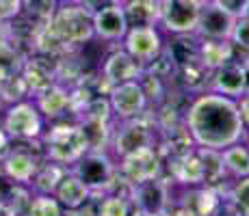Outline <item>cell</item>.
I'll return each mask as SVG.
<instances>
[{
    "label": "cell",
    "instance_id": "45",
    "mask_svg": "<svg viewBox=\"0 0 249 216\" xmlns=\"http://www.w3.org/2000/svg\"><path fill=\"white\" fill-rule=\"evenodd\" d=\"M0 106H4V102H2V93H0Z\"/></svg>",
    "mask_w": 249,
    "mask_h": 216
},
{
    "label": "cell",
    "instance_id": "4",
    "mask_svg": "<svg viewBox=\"0 0 249 216\" xmlns=\"http://www.w3.org/2000/svg\"><path fill=\"white\" fill-rule=\"evenodd\" d=\"M85 182L91 195H107L113 190L115 182L119 177L117 165L108 151H93L89 150L80 160H76L70 169Z\"/></svg>",
    "mask_w": 249,
    "mask_h": 216
},
{
    "label": "cell",
    "instance_id": "14",
    "mask_svg": "<svg viewBox=\"0 0 249 216\" xmlns=\"http://www.w3.org/2000/svg\"><path fill=\"white\" fill-rule=\"evenodd\" d=\"M132 205L143 210L145 214H159L169 210V190L167 184L156 177L150 182H141V184H132V195H130Z\"/></svg>",
    "mask_w": 249,
    "mask_h": 216
},
{
    "label": "cell",
    "instance_id": "28",
    "mask_svg": "<svg viewBox=\"0 0 249 216\" xmlns=\"http://www.w3.org/2000/svg\"><path fill=\"white\" fill-rule=\"evenodd\" d=\"M24 61H26V56L22 54L20 48L13 41H4L0 46V83L22 74Z\"/></svg>",
    "mask_w": 249,
    "mask_h": 216
},
{
    "label": "cell",
    "instance_id": "6",
    "mask_svg": "<svg viewBox=\"0 0 249 216\" xmlns=\"http://www.w3.org/2000/svg\"><path fill=\"white\" fill-rule=\"evenodd\" d=\"M2 128L7 130V134L13 141L33 143L37 138H41V134H44V115L39 113L35 102L22 100V102L7 106Z\"/></svg>",
    "mask_w": 249,
    "mask_h": 216
},
{
    "label": "cell",
    "instance_id": "34",
    "mask_svg": "<svg viewBox=\"0 0 249 216\" xmlns=\"http://www.w3.org/2000/svg\"><path fill=\"white\" fill-rule=\"evenodd\" d=\"M230 41L234 43V48L238 50L247 52L249 54V17H238L234 22V28H232V35H230Z\"/></svg>",
    "mask_w": 249,
    "mask_h": 216
},
{
    "label": "cell",
    "instance_id": "39",
    "mask_svg": "<svg viewBox=\"0 0 249 216\" xmlns=\"http://www.w3.org/2000/svg\"><path fill=\"white\" fill-rule=\"evenodd\" d=\"M11 150H13L11 147V136L7 134V130L4 128H0V165H2V160L11 153Z\"/></svg>",
    "mask_w": 249,
    "mask_h": 216
},
{
    "label": "cell",
    "instance_id": "29",
    "mask_svg": "<svg viewBox=\"0 0 249 216\" xmlns=\"http://www.w3.org/2000/svg\"><path fill=\"white\" fill-rule=\"evenodd\" d=\"M189 197H191V201H184V203H180V205L189 208L195 216H210L214 212V208L219 205V201H221V195L214 188H210V186L193 190Z\"/></svg>",
    "mask_w": 249,
    "mask_h": 216
},
{
    "label": "cell",
    "instance_id": "12",
    "mask_svg": "<svg viewBox=\"0 0 249 216\" xmlns=\"http://www.w3.org/2000/svg\"><path fill=\"white\" fill-rule=\"evenodd\" d=\"M210 91L228 95L232 100H238L243 93H247V67L241 61H228L221 67L210 71Z\"/></svg>",
    "mask_w": 249,
    "mask_h": 216
},
{
    "label": "cell",
    "instance_id": "22",
    "mask_svg": "<svg viewBox=\"0 0 249 216\" xmlns=\"http://www.w3.org/2000/svg\"><path fill=\"white\" fill-rule=\"evenodd\" d=\"M234 43L230 39H199V63L208 71L234 59Z\"/></svg>",
    "mask_w": 249,
    "mask_h": 216
},
{
    "label": "cell",
    "instance_id": "11",
    "mask_svg": "<svg viewBox=\"0 0 249 216\" xmlns=\"http://www.w3.org/2000/svg\"><path fill=\"white\" fill-rule=\"evenodd\" d=\"M93 33L104 41H122L126 37L128 20L119 0H111L93 11Z\"/></svg>",
    "mask_w": 249,
    "mask_h": 216
},
{
    "label": "cell",
    "instance_id": "26",
    "mask_svg": "<svg viewBox=\"0 0 249 216\" xmlns=\"http://www.w3.org/2000/svg\"><path fill=\"white\" fill-rule=\"evenodd\" d=\"M61 0H22V13L24 20H28L33 26L41 28L52 20L56 7Z\"/></svg>",
    "mask_w": 249,
    "mask_h": 216
},
{
    "label": "cell",
    "instance_id": "27",
    "mask_svg": "<svg viewBox=\"0 0 249 216\" xmlns=\"http://www.w3.org/2000/svg\"><path fill=\"white\" fill-rule=\"evenodd\" d=\"M223 156V165H226L228 175L236 177H249V147L241 145V143H234V145L221 150Z\"/></svg>",
    "mask_w": 249,
    "mask_h": 216
},
{
    "label": "cell",
    "instance_id": "17",
    "mask_svg": "<svg viewBox=\"0 0 249 216\" xmlns=\"http://www.w3.org/2000/svg\"><path fill=\"white\" fill-rule=\"evenodd\" d=\"M234 22H236V17L228 16L226 11H221V9L214 7L213 2H208L202 9V16H199L195 35H197L199 39H230Z\"/></svg>",
    "mask_w": 249,
    "mask_h": 216
},
{
    "label": "cell",
    "instance_id": "21",
    "mask_svg": "<svg viewBox=\"0 0 249 216\" xmlns=\"http://www.w3.org/2000/svg\"><path fill=\"white\" fill-rule=\"evenodd\" d=\"M128 28L132 26H159L160 2L159 0H122Z\"/></svg>",
    "mask_w": 249,
    "mask_h": 216
},
{
    "label": "cell",
    "instance_id": "18",
    "mask_svg": "<svg viewBox=\"0 0 249 216\" xmlns=\"http://www.w3.org/2000/svg\"><path fill=\"white\" fill-rule=\"evenodd\" d=\"M169 171L176 182L184 186H204V162L197 150H191L180 156H169Z\"/></svg>",
    "mask_w": 249,
    "mask_h": 216
},
{
    "label": "cell",
    "instance_id": "2",
    "mask_svg": "<svg viewBox=\"0 0 249 216\" xmlns=\"http://www.w3.org/2000/svg\"><path fill=\"white\" fill-rule=\"evenodd\" d=\"M50 33L71 52L89 43L95 37L93 33V9L78 0H63L59 2L52 20L48 22Z\"/></svg>",
    "mask_w": 249,
    "mask_h": 216
},
{
    "label": "cell",
    "instance_id": "31",
    "mask_svg": "<svg viewBox=\"0 0 249 216\" xmlns=\"http://www.w3.org/2000/svg\"><path fill=\"white\" fill-rule=\"evenodd\" d=\"M132 201L126 195L107 193L100 195V216H130Z\"/></svg>",
    "mask_w": 249,
    "mask_h": 216
},
{
    "label": "cell",
    "instance_id": "9",
    "mask_svg": "<svg viewBox=\"0 0 249 216\" xmlns=\"http://www.w3.org/2000/svg\"><path fill=\"white\" fill-rule=\"evenodd\" d=\"M147 102L150 100H147L145 91H143L139 80H128V83L115 84L108 91V104H111L113 117L117 121L143 115L147 108Z\"/></svg>",
    "mask_w": 249,
    "mask_h": 216
},
{
    "label": "cell",
    "instance_id": "38",
    "mask_svg": "<svg viewBox=\"0 0 249 216\" xmlns=\"http://www.w3.org/2000/svg\"><path fill=\"white\" fill-rule=\"evenodd\" d=\"M236 104H238V113H241L243 126H245V130H249V93H243L241 98L236 100Z\"/></svg>",
    "mask_w": 249,
    "mask_h": 216
},
{
    "label": "cell",
    "instance_id": "44",
    "mask_svg": "<svg viewBox=\"0 0 249 216\" xmlns=\"http://www.w3.org/2000/svg\"><path fill=\"white\" fill-rule=\"evenodd\" d=\"M63 216H80V212H78V210H65Z\"/></svg>",
    "mask_w": 249,
    "mask_h": 216
},
{
    "label": "cell",
    "instance_id": "41",
    "mask_svg": "<svg viewBox=\"0 0 249 216\" xmlns=\"http://www.w3.org/2000/svg\"><path fill=\"white\" fill-rule=\"evenodd\" d=\"M169 216H195V214L189 208H184V205H178L176 210H169Z\"/></svg>",
    "mask_w": 249,
    "mask_h": 216
},
{
    "label": "cell",
    "instance_id": "20",
    "mask_svg": "<svg viewBox=\"0 0 249 216\" xmlns=\"http://www.w3.org/2000/svg\"><path fill=\"white\" fill-rule=\"evenodd\" d=\"M54 197L59 199V203L65 210H78L80 205H85L91 197V190L85 186V182L78 175H74L71 171H68L63 175V180L59 182L54 190Z\"/></svg>",
    "mask_w": 249,
    "mask_h": 216
},
{
    "label": "cell",
    "instance_id": "8",
    "mask_svg": "<svg viewBox=\"0 0 249 216\" xmlns=\"http://www.w3.org/2000/svg\"><path fill=\"white\" fill-rule=\"evenodd\" d=\"M202 9L197 0H162L159 24L169 35H193Z\"/></svg>",
    "mask_w": 249,
    "mask_h": 216
},
{
    "label": "cell",
    "instance_id": "24",
    "mask_svg": "<svg viewBox=\"0 0 249 216\" xmlns=\"http://www.w3.org/2000/svg\"><path fill=\"white\" fill-rule=\"evenodd\" d=\"M204 162V186H214L226 184L228 180V171L226 165H223V156L219 150H208V147H195Z\"/></svg>",
    "mask_w": 249,
    "mask_h": 216
},
{
    "label": "cell",
    "instance_id": "16",
    "mask_svg": "<svg viewBox=\"0 0 249 216\" xmlns=\"http://www.w3.org/2000/svg\"><path fill=\"white\" fill-rule=\"evenodd\" d=\"M39 165H41L39 156H35L33 151L24 150V147H16V150H11V153L2 160V173L13 184L31 186V180L35 177Z\"/></svg>",
    "mask_w": 249,
    "mask_h": 216
},
{
    "label": "cell",
    "instance_id": "7",
    "mask_svg": "<svg viewBox=\"0 0 249 216\" xmlns=\"http://www.w3.org/2000/svg\"><path fill=\"white\" fill-rule=\"evenodd\" d=\"M117 171L130 184H141V182L156 180V177H160V171H162L160 150L154 145L139 147V150L119 158Z\"/></svg>",
    "mask_w": 249,
    "mask_h": 216
},
{
    "label": "cell",
    "instance_id": "32",
    "mask_svg": "<svg viewBox=\"0 0 249 216\" xmlns=\"http://www.w3.org/2000/svg\"><path fill=\"white\" fill-rule=\"evenodd\" d=\"M0 93H2L4 106H9V104H16V102L26 100V95L31 93V91H28L26 83H24L22 74H18V76H13V78H7L0 83Z\"/></svg>",
    "mask_w": 249,
    "mask_h": 216
},
{
    "label": "cell",
    "instance_id": "42",
    "mask_svg": "<svg viewBox=\"0 0 249 216\" xmlns=\"http://www.w3.org/2000/svg\"><path fill=\"white\" fill-rule=\"evenodd\" d=\"M4 41H9V22L0 20V46H2Z\"/></svg>",
    "mask_w": 249,
    "mask_h": 216
},
{
    "label": "cell",
    "instance_id": "33",
    "mask_svg": "<svg viewBox=\"0 0 249 216\" xmlns=\"http://www.w3.org/2000/svg\"><path fill=\"white\" fill-rule=\"evenodd\" d=\"M228 197L238 205L245 216H249V177H241L232 188L228 190Z\"/></svg>",
    "mask_w": 249,
    "mask_h": 216
},
{
    "label": "cell",
    "instance_id": "19",
    "mask_svg": "<svg viewBox=\"0 0 249 216\" xmlns=\"http://www.w3.org/2000/svg\"><path fill=\"white\" fill-rule=\"evenodd\" d=\"M35 104L46 119H59V117H63L71 106L70 89H65L61 83H54L48 86L46 91L35 95Z\"/></svg>",
    "mask_w": 249,
    "mask_h": 216
},
{
    "label": "cell",
    "instance_id": "36",
    "mask_svg": "<svg viewBox=\"0 0 249 216\" xmlns=\"http://www.w3.org/2000/svg\"><path fill=\"white\" fill-rule=\"evenodd\" d=\"M22 13V0H0V20L11 22Z\"/></svg>",
    "mask_w": 249,
    "mask_h": 216
},
{
    "label": "cell",
    "instance_id": "3",
    "mask_svg": "<svg viewBox=\"0 0 249 216\" xmlns=\"http://www.w3.org/2000/svg\"><path fill=\"white\" fill-rule=\"evenodd\" d=\"M41 150H44V158L52 162H59L63 166L74 165L76 160L89 151V141L85 134L83 126L78 123H54L50 126L48 132L41 134Z\"/></svg>",
    "mask_w": 249,
    "mask_h": 216
},
{
    "label": "cell",
    "instance_id": "13",
    "mask_svg": "<svg viewBox=\"0 0 249 216\" xmlns=\"http://www.w3.org/2000/svg\"><path fill=\"white\" fill-rule=\"evenodd\" d=\"M50 61H52V56H46V54L28 56V59L24 61L22 78L33 95L41 93V91H46L50 84L59 83V65L50 63Z\"/></svg>",
    "mask_w": 249,
    "mask_h": 216
},
{
    "label": "cell",
    "instance_id": "40",
    "mask_svg": "<svg viewBox=\"0 0 249 216\" xmlns=\"http://www.w3.org/2000/svg\"><path fill=\"white\" fill-rule=\"evenodd\" d=\"M0 216H22V210L13 201L0 199Z\"/></svg>",
    "mask_w": 249,
    "mask_h": 216
},
{
    "label": "cell",
    "instance_id": "46",
    "mask_svg": "<svg viewBox=\"0 0 249 216\" xmlns=\"http://www.w3.org/2000/svg\"><path fill=\"white\" fill-rule=\"evenodd\" d=\"M245 16H247V17H249V7H247V13H245Z\"/></svg>",
    "mask_w": 249,
    "mask_h": 216
},
{
    "label": "cell",
    "instance_id": "25",
    "mask_svg": "<svg viewBox=\"0 0 249 216\" xmlns=\"http://www.w3.org/2000/svg\"><path fill=\"white\" fill-rule=\"evenodd\" d=\"M165 50L171 54V59L176 61V65H186L199 61V37L193 35H174L169 46H165Z\"/></svg>",
    "mask_w": 249,
    "mask_h": 216
},
{
    "label": "cell",
    "instance_id": "47",
    "mask_svg": "<svg viewBox=\"0 0 249 216\" xmlns=\"http://www.w3.org/2000/svg\"><path fill=\"white\" fill-rule=\"evenodd\" d=\"M159 2H162V0H159Z\"/></svg>",
    "mask_w": 249,
    "mask_h": 216
},
{
    "label": "cell",
    "instance_id": "37",
    "mask_svg": "<svg viewBox=\"0 0 249 216\" xmlns=\"http://www.w3.org/2000/svg\"><path fill=\"white\" fill-rule=\"evenodd\" d=\"M210 216H245V214H243L241 210H238V205L226 195L221 201H219V205L214 208V212Z\"/></svg>",
    "mask_w": 249,
    "mask_h": 216
},
{
    "label": "cell",
    "instance_id": "15",
    "mask_svg": "<svg viewBox=\"0 0 249 216\" xmlns=\"http://www.w3.org/2000/svg\"><path fill=\"white\" fill-rule=\"evenodd\" d=\"M143 67L132 54H128L126 50H113L111 54L107 56L102 65V76L111 86L128 83V80H139V76L143 74Z\"/></svg>",
    "mask_w": 249,
    "mask_h": 216
},
{
    "label": "cell",
    "instance_id": "43",
    "mask_svg": "<svg viewBox=\"0 0 249 216\" xmlns=\"http://www.w3.org/2000/svg\"><path fill=\"white\" fill-rule=\"evenodd\" d=\"M78 2L87 4V7H91V9L95 11L98 7H102V4H107V2H111V0H78Z\"/></svg>",
    "mask_w": 249,
    "mask_h": 216
},
{
    "label": "cell",
    "instance_id": "1",
    "mask_svg": "<svg viewBox=\"0 0 249 216\" xmlns=\"http://www.w3.org/2000/svg\"><path fill=\"white\" fill-rule=\"evenodd\" d=\"M184 126L195 147H208L219 151L234 143H241L247 132L241 121L236 100L214 91L199 93L189 104L184 113Z\"/></svg>",
    "mask_w": 249,
    "mask_h": 216
},
{
    "label": "cell",
    "instance_id": "35",
    "mask_svg": "<svg viewBox=\"0 0 249 216\" xmlns=\"http://www.w3.org/2000/svg\"><path fill=\"white\" fill-rule=\"evenodd\" d=\"M214 7H219L221 11H226L228 16L232 17H245L247 7H249V0H210Z\"/></svg>",
    "mask_w": 249,
    "mask_h": 216
},
{
    "label": "cell",
    "instance_id": "23",
    "mask_svg": "<svg viewBox=\"0 0 249 216\" xmlns=\"http://www.w3.org/2000/svg\"><path fill=\"white\" fill-rule=\"evenodd\" d=\"M68 173V166L59 165V162L46 160L44 165H39L35 177L31 180V188L39 195H54L59 182L63 180V175Z\"/></svg>",
    "mask_w": 249,
    "mask_h": 216
},
{
    "label": "cell",
    "instance_id": "30",
    "mask_svg": "<svg viewBox=\"0 0 249 216\" xmlns=\"http://www.w3.org/2000/svg\"><path fill=\"white\" fill-rule=\"evenodd\" d=\"M26 216H63V205L54 195H31L26 203Z\"/></svg>",
    "mask_w": 249,
    "mask_h": 216
},
{
    "label": "cell",
    "instance_id": "5",
    "mask_svg": "<svg viewBox=\"0 0 249 216\" xmlns=\"http://www.w3.org/2000/svg\"><path fill=\"white\" fill-rule=\"evenodd\" d=\"M145 145L156 147V121L152 117H145V113L132 119H124L119 121L117 130H113L111 151L115 158H122Z\"/></svg>",
    "mask_w": 249,
    "mask_h": 216
},
{
    "label": "cell",
    "instance_id": "10",
    "mask_svg": "<svg viewBox=\"0 0 249 216\" xmlns=\"http://www.w3.org/2000/svg\"><path fill=\"white\" fill-rule=\"evenodd\" d=\"M122 41H124V50L135 56L143 67L150 65L165 48L162 35L156 26H132L128 28L126 37Z\"/></svg>",
    "mask_w": 249,
    "mask_h": 216
}]
</instances>
